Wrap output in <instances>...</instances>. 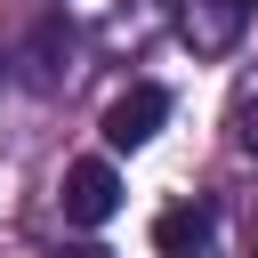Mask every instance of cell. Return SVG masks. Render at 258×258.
<instances>
[{"label": "cell", "instance_id": "4", "mask_svg": "<svg viewBox=\"0 0 258 258\" xmlns=\"http://www.w3.org/2000/svg\"><path fill=\"white\" fill-rule=\"evenodd\" d=\"M234 121H242V145H250V153H258V97H250V105H242V113H234Z\"/></svg>", "mask_w": 258, "mask_h": 258}, {"label": "cell", "instance_id": "2", "mask_svg": "<svg viewBox=\"0 0 258 258\" xmlns=\"http://www.w3.org/2000/svg\"><path fill=\"white\" fill-rule=\"evenodd\" d=\"M56 202H64V218H73V226H105V218L121 210V177H113V161H73Z\"/></svg>", "mask_w": 258, "mask_h": 258}, {"label": "cell", "instance_id": "3", "mask_svg": "<svg viewBox=\"0 0 258 258\" xmlns=\"http://www.w3.org/2000/svg\"><path fill=\"white\" fill-rule=\"evenodd\" d=\"M153 242H161L169 258H185V250H202V242H210V210H202V202H177V210H161V226H153Z\"/></svg>", "mask_w": 258, "mask_h": 258}, {"label": "cell", "instance_id": "1", "mask_svg": "<svg viewBox=\"0 0 258 258\" xmlns=\"http://www.w3.org/2000/svg\"><path fill=\"white\" fill-rule=\"evenodd\" d=\"M161 121H169V97H161L153 81H137V89H121V97L105 105V121H97V129H105V145H113V153H137Z\"/></svg>", "mask_w": 258, "mask_h": 258}, {"label": "cell", "instance_id": "5", "mask_svg": "<svg viewBox=\"0 0 258 258\" xmlns=\"http://www.w3.org/2000/svg\"><path fill=\"white\" fill-rule=\"evenodd\" d=\"M56 258H113V250H105V242H64Z\"/></svg>", "mask_w": 258, "mask_h": 258}]
</instances>
